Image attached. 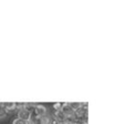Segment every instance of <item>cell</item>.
Here are the masks:
<instances>
[{
	"instance_id": "8992f818",
	"label": "cell",
	"mask_w": 126,
	"mask_h": 124,
	"mask_svg": "<svg viewBox=\"0 0 126 124\" xmlns=\"http://www.w3.org/2000/svg\"><path fill=\"white\" fill-rule=\"evenodd\" d=\"M27 122H28V124H39V118H38L33 112H31V114Z\"/></svg>"
},
{
	"instance_id": "277c9868",
	"label": "cell",
	"mask_w": 126,
	"mask_h": 124,
	"mask_svg": "<svg viewBox=\"0 0 126 124\" xmlns=\"http://www.w3.org/2000/svg\"><path fill=\"white\" fill-rule=\"evenodd\" d=\"M52 123V116L49 115V114H46V115L41 116L39 119V124H51Z\"/></svg>"
},
{
	"instance_id": "ba28073f",
	"label": "cell",
	"mask_w": 126,
	"mask_h": 124,
	"mask_svg": "<svg viewBox=\"0 0 126 124\" xmlns=\"http://www.w3.org/2000/svg\"><path fill=\"white\" fill-rule=\"evenodd\" d=\"M8 114V112H7V110L4 109L3 104H2V102H0V119L4 118V116Z\"/></svg>"
},
{
	"instance_id": "5b68a950",
	"label": "cell",
	"mask_w": 126,
	"mask_h": 124,
	"mask_svg": "<svg viewBox=\"0 0 126 124\" xmlns=\"http://www.w3.org/2000/svg\"><path fill=\"white\" fill-rule=\"evenodd\" d=\"M2 104H3L4 109L7 110V112H8V113L16 110V102H2Z\"/></svg>"
},
{
	"instance_id": "7a4b0ae2",
	"label": "cell",
	"mask_w": 126,
	"mask_h": 124,
	"mask_svg": "<svg viewBox=\"0 0 126 124\" xmlns=\"http://www.w3.org/2000/svg\"><path fill=\"white\" fill-rule=\"evenodd\" d=\"M61 112L64 114L65 119H70V118H74V111L70 107V105L67 103H63V106L61 109Z\"/></svg>"
},
{
	"instance_id": "3957f363",
	"label": "cell",
	"mask_w": 126,
	"mask_h": 124,
	"mask_svg": "<svg viewBox=\"0 0 126 124\" xmlns=\"http://www.w3.org/2000/svg\"><path fill=\"white\" fill-rule=\"evenodd\" d=\"M30 114H31V112L28 111L24 106L18 110V119H21V120H23V121H28Z\"/></svg>"
},
{
	"instance_id": "9c48e42d",
	"label": "cell",
	"mask_w": 126,
	"mask_h": 124,
	"mask_svg": "<svg viewBox=\"0 0 126 124\" xmlns=\"http://www.w3.org/2000/svg\"><path fill=\"white\" fill-rule=\"evenodd\" d=\"M63 106V102H55L53 103V109L55 110V111H60V110L62 109Z\"/></svg>"
},
{
	"instance_id": "6da1fadb",
	"label": "cell",
	"mask_w": 126,
	"mask_h": 124,
	"mask_svg": "<svg viewBox=\"0 0 126 124\" xmlns=\"http://www.w3.org/2000/svg\"><path fill=\"white\" fill-rule=\"evenodd\" d=\"M32 112L40 119L41 116H43V115H46L47 114V107L44 106V105H42V104H35L34 107H33Z\"/></svg>"
},
{
	"instance_id": "30bf717a",
	"label": "cell",
	"mask_w": 126,
	"mask_h": 124,
	"mask_svg": "<svg viewBox=\"0 0 126 124\" xmlns=\"http://www.w3.org/2000/svg\"><path fill=\"white\" fill-rule=\"evenodd\" d=\"M12 124H28V122L27 121H23V120H21V119H15L13 120V122H12Z\"/></svg>"
},
{
	"instance_id": "8fae6325",
	"label": "cell",
	"mask_w": 126,
	"mask_h": 124,
	"mask_svg": "<svg viewBox=\"0 0 126 124\" xmlns=\"http://www.w3.org/2000/svg\"><path fill=\"white\" fill-rule=\"evenodd\" d=\"M84 124H87V123H84Z\"/></svg>"
},
{
	"instance_id": "52a82bcc",
	"label": "cell",
	"mask_w": 126,
	"mask_h": 124,
	"mask_svg": "<svg viewBox=\"0 0 126 124\" xmlns=\"http://www.w3.org/2000/svg\"><path fill=\"white\" fill-rule=\"evenodd\" d=\"M67 104H69V105H70V107H71V109L73 110L74 112H75L76 110H79L81 106H82L83 103H82V102H69Z\"/></svg>"
}]
</instances>
